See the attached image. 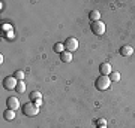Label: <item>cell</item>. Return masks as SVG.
Masks as SVG:
<instances>
[{
    "mask_svg": "<svg viewBox=\"0 0 135 128\" xmlns=\"http://www.w3.org/2000/svg\"><path fill=\"white\" fill-rule=\"evenodd\" d=\"M111 85V79H110V76H99L96 81H95V86H96V90L99 91H105L108 90Z\"/></svg>",
    "mask_w": 135,
    "mask_h": 128,
    "instance_id": "cell-1",
    "label": "cell"
},
{
    "mask_svg": "<svg viewBox=\"0 0 135 128\" xmlns=\"http://www.w3.org/2000/svg\"><path fill=\"white\" fill-rule=\"evenodd\" d=\"M23 113L26 115V116H36V115L39 113V106H36L33 103V101H30V103H26V104H23Z\"/></svg>",
    "mask_w": 135,
    "mask_h": 128,
    "instance_id": "cell-2",
    "label": "cell"
},
{
    "mask_svg": "<svg viewBox=\"0 0 135 128\" xmlns=\"http://www.w3.org/2000/svg\"><path fill=\"white\" fill-rule=\"evenodd\" d=\"M90 29H92V33H93V34H96V36H102V34L105 33V24H104L101 19H99V21H95V23H92Z\"/></svg>",
    "mask_w": 135,
    "mask_h": 128,
    "instance_id": "cell-3",
    "label": "cell"
},
{
    "mask_svg": "<svg viewBox=\"0 0 135 128\" xmlns=\"http://www.w3.org/2000/svg\"><path fill=\"white\" fill-rule=\"evenodd\" d=\"M17 84H18V81L15 79V76H8V77H5L3 79V88L8 91H12L17 88Z\"/></svg>",
    "mask_w": 135,
    "mask_h": 128,
    "instance_id": "cell-4",
    "label": "cell"
},
{
    "mask_svg": "<svg viewBox=\"0 0 135 128\" xmlns=\"http://www.w3.org/2000/svg\"><path fill=\"white\" fill-rule=\"evenodd\" d=\"M65 48H66V51L69 52H74V51H77L78 48V40L75 37H68L65 40Z\"/></svg>",
    "mask_w": 135,
    "mask_h": 128,
    "instance_id": "cell-5",
    "label": "cell"
},
{
    "mask_svg": "<svg viewBox=\"0 0 135 128\" xmlns=\"http://www.w3.org/2000/svg\"><path fill=\"white\" fill-rule=\"evenodd\" d=\"M6 106H8V109H11V110H17L20 107V100L17 98V97H8Z\"/></svg>",
    "mask_w": 135,
    "mask_h": 128,
    "instance_id": "cell-6",
    "label": "cell"
},
{
    "mask_svg": "<svg viewBox=\"0 0 135 128\" xmlns=\"http://www.w3.org/2000/svg\"><path fill=\"white\" fill-rule=\"evenodd\" d=\"M111 69H113V67H111L110 63H102L101 66H99V71H101L102 76H110L111 71H113Z\"/></svg>",
    "mask_w": 135,
    "mask_h": 128,
    "instance_id": "cell-7",
    "label": "cell"
},
{
    "mask_svg": "<svg viewBox=\"0 0 135 128\" xmlns=\"http://www.w3.org/2000/svg\"><path fill=\"white\" fill-rule=\"evenodd\" d=\"M119 52H120L122 57H131V55L134 54V48L131 46V45H123Z\"/></svg>",
    "mask_w": 135,
    "mask_h": 128,
    "instance_id": "cell-8",
    "label": "cell"
},
{
    "mask_svg": "<svg viewBox=\"0 0 135 128\" xmlns=\"http://www.w3.org/2000/svg\"><path fill=\"white\" fill-rule=\"evenodd\" d=\"M60 60L63 63H71L72 61V52H69V51H65V52L60 54Z\"/></svg>",
    "mask_w": 135,
    "mask_h": 128,
    "instance_id": "cell-9",
    "label": "cell"
},
{
    "mask_svg": "<svg viewBox=\"0 0 135 128\" xmlns=\"http://www.w3.org/2000/svg\"><path fill=\"white\" fill-rule=\"evenodd\" d=\"M89 18H90V21L92 23H95V21H99L101 19V12L99 10H90V14H89Z\"/></svg>",
    "mask_w": 135,
    "mask_h": 128,
    "instance_id": "cell-10",
    "label": "cell"
},
{
    "mask_svg": "<svg viewBox=\"0 0 135 128\" xmlns=\"http://www.w3.org/2000/svg\"><path fill=\"white\" fill-rule=\"evenodd\" d=\"M3 116H5L6 121H12V119H15V110H11V109H6L5 113H3Z\"/></svg>",
    "mask_w": 135,
    "mask_h": 128,
    "instance_id": "cell-11",
    "label": "cell"
},
{
    "mask_svg": "<svg viewBox=\"0 0 135 128\" xmlns=\"http://www.w3.org/2000/svg\"><path fill=\"white\" fill-rule=\"evenodd\" d=\"M65 51H66V48H65V43L59 42V43H56V45H54V52L62 54V52H65Z\"/></svg>",
    "mask_w": 135,
    "mask_h": 128,
    "instance_id": "cell-12",
    "label": "cell"
},
{
    "mask_svg": "<svg viewBox=\"0 0 135 128\" xmlns=\"http://www.w3.org/2000/svg\"><path fill=\"white\" fill-rule=\"evenodd\" d=\"M15 91H17L18 94H23V92H26V84H24V81H18Z\"/></svg>",
    "mask_w": 135,
    "mask_h": 128,
    "instance_id": "cell-13",
    "label": "cell"
},
{
    "mask_svg": "<svg viewBox=\"0 0 135 128\" xmlns=\"http://www.w3.org/2000/svg\"><path fill=\"white\" fill-rule=\"evenodd\" d=\"M30 100H32V101H36V100H42V94H41L39 91H33V92H30Z\"/></svg>",
    "mask_w": 135,
    "mask_h": 128,
    "instance_id": "cell-14",
    "label": "cell"
},
{
    "mask_svg": "<svg viewBox=\"0 0 135 128\" xmlns=\"http://www.w3.org/2000/svg\"><path fill=\"white\" fill-rule=\"evenodd\" d=\"M110 79H111V82H119L120 81V73L119 71H111Z\"/></svg>",
    "mask_w": 135,
    "mask_h": 128,
    "instance_id": "cell-15",
    "label": "cell"
},
{
    "mask_svg": "<svg viewBox=\"0 0 135 128\" xmlns=\"http://www.w3.org/2000/svg\"><path fill=\"white\" fill-rule=\"evenodd\" d=\"M14 76H15V79H17V81H23V79H24V71H23V70H17Z\"/></svg>",
    "mask_w": 135,
    "mask_h": 128,
    "instance_id": "cell-16",
    "label": "cell"
},
{
    "mask_svg": "<svg viewBox=\"0 0 135 128\" xmlns=\"http://www.w3.org/2000/svg\"><path fill=\"white\" fill-rule=\"evenodd\" d=\"M96 125H98V127H105V125H107V121H105V119H98V121H96Z\"/></svg>",
    "mask_w": 135,
    "mask_h": 128,
    "instance_id": "cell-17",
    "label": "cell"
},
{
    "mask_svg": "<svg viewBox=\"0 0 135 128\" xmlns=\"http://www.w3.org/2000/svg\"><path fill=\"white\" fill-rule=\"evenodd\" d=\"M33 103L36 106H39V107H41V104H42V100H36V101H33Z\"/></svg>",
    "mask_w": 135,
    "mask_h": 128,
    "instance_id": "cell-18",
    "label": "cell"
},
{
    "mask_svg": "<svg viewBox=\"0 0 135 128\" xmlns=\"http://www.w3.org/2000/svg\"><path fill=\"white\" fill-rule=\"evenodd\" d=\"M101 128H105V127H101Z\"/></svg>",
    "mask_w": 135,
    "mask_h": 128,
    "instance_id": "cell-19",
    "label": "cell"
}]
</instances>
